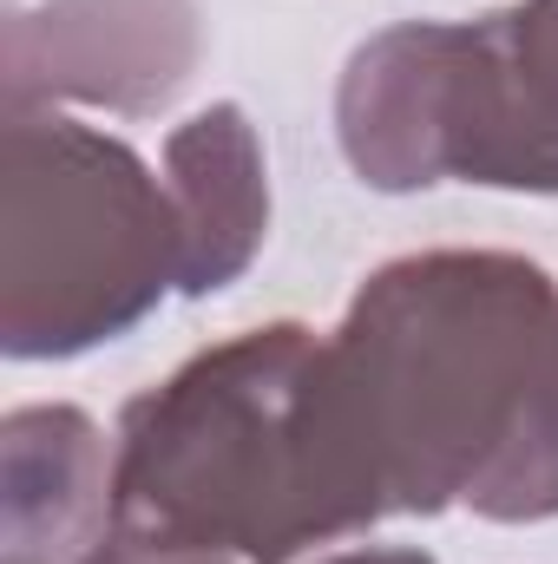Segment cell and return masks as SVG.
Returning <instances> with one entry per match:
<instances>
[{
    "label": "cell",
    "instance_id": "6da1fadb",
    "mask_svg": "<svg viewBox=\"0 0 558 564\" xmlns=\"http://www.w3.org/2000/svg\"><path fill=\"white\" fill-rule=\"evenodd\" d=\"M126 545H237L277 564L302 539L382 512V486L342 408L335 355L270 328L184 368L126 421Z\"/></svg>",
    "mask_w": 558,
    "mask_h": 564
},
{
    "label": "cell",
    "instance_id": "7a4b0ae2",
    "mask_svg": "<svg viewBox=\"0 0 558 564\" xmlns=\"http://www.w3.org/2000/svg\"><path fill=\"white\" fill-rule=\"evenodd\" d=\"M348 158L375 184L558 191V0L493 13L473 33L408 26L375 40L342 93Z\"/></svg>",
    "mask_w": 558,
    "mask_h": 564
},
{
    "label": "cell",
    "instance_id": "3957f363",
    "mask_svg": "<svg viewBox=\"0 0 558 564\" xmlns=\"http://www.w3.org/2000/svg\"><path fill=\"white\" fill-rule=\"evenodd\" d=\"M13 184L40 191L73 237H60L53 257H40L33 270L7 276V348L13 355H66L99 335H119L164 289L171 250L126 243V237H86V230L164 217L139 158L93 139V132H73V126L33 132L20 119L13 126Z\"/></svg>",
    "mask_w": 558,
    "mask_h": 564
},
{
    "label": "cell",
    "instance_id": "277c9868",
    "mask_svg": "<svg viewBox=\"0 0 558 564\" xmlns=\"http://www.w3.org/2000/svg\"><path fill=\"white\" fill-rule=\"evenodd\" d=\"M171 164L191 177V217H184V289H217L230 276L264 224L257 197V164H250V132L230 106L204 112L184 139L171 144Z\"/></svg>",
    "mask_w": 558,
    "mask_h": 564
},
{
    "label": "cell",
    "instance_id": "5b68a950",
    "mask_svg": "<svg viewBox=\"0 0 558 564\" xmlns=\"http://www.w3.org/2000/svg\"><path fill=\"white\" fill-rule=\"evenodd\" d=\"M348 564H427V558H348Z\"/></svg>",
    "mask_w": 558,
    "mask_h": 564
}]
</instances>
